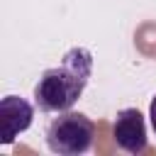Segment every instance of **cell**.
<instances>
[{
    "instance_id": "3",
    "label": "cell",
    "mask_w": 156,
    "mask_h": 156,
    "mask_svg": "<svg viewBox=\"0 0 156 156\" xmlns=\"http://www.w3.org/2000/svg\"><path fill=\"white\" fill-rule=\"evenodd\" d=\"M34 119V105L20 95H5L0 100V141L12 144L17 134L27 132Z\"/></svg>"
},
{
    "instance_id": "2",
    "label": "cell",
    "mask_w": 156,
    "mask_h": 156,
    "mask_svg": "<svg viewBox=\"0 0 156 156\" xmlns=\"http://www.w3.org/2000/svg\"><path fill=\"white\" fill-rule=\"evenodd\" d=\"M95 122L83 112H61L46 127V146L61 156H78L93 146Z\"/></svg>"
},
{
    "instance_id": "4",
    "label": "cell",
    "mask_w": 156,
    "mask_h": 156,
    "mask_svg": "<svg viewBox=\"0 0 156 156\" xmlns=\"http://www.w3.org/2000/svg\"><path fill=\"white\" fill-rule=\"evenodd\" d=\"M112 136L117 146L127 154H141L146 149V122L136 107H124L117 112L112 124Z\"/></svg>"
},
{
    "instance_id": "1",
    "label": "cell",
    "mask_w": 156,
    "mask_h": 156,
    "mask_svg": "<svg viewBox=\"0 0 156 156\" xmlns=\"http://www.w3.org/2000/svg\"><path fill=\"white\" fill-rule=\"evenodd\" d=\"M93 76V54L85 46H73L61 63L46 68L34 85V102L41 112H66L83 95Z\"/></svg>"
},
{
    "instance_id": "5",
    "label": "cell",
    "mask_w": 156,
    "mask_h": 156,
    "mask_svg": "<svg viewBox=\"0 0 156 156\" xmlns=\"http://www.w3.org/2000/svg\"><path fill=\"white\" fill-rule=\"evenodd\" d=\"M149 119H151V127H154V134H156V95L151 98V105H149Z\"/></svg>"
}]
</instances>
